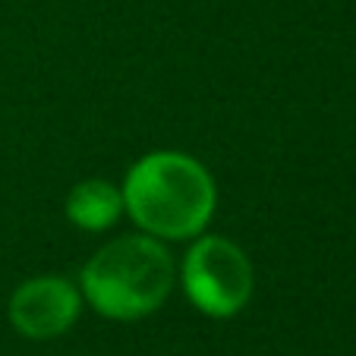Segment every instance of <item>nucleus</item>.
<instances>
[{
	"mask_svg": "<svg viewBox=\"0 0 356 356\" xmlns=\"http://www.w3.org/2000/svg\"><path fill=\"white\" fill-rule=\"evenodd\" d=\"M123 211L158 240H189L209 227L218 189L205 164L183 152H152L123 180Z\"/></svg>",
	"mask_w": 356,
	"mask_h": 356,
	"instance_id": "f257e3e1",
	"label": "nucleus"
},
{
	"mask_svg": "<svg viewBox=\"0 0 356 356\" xmlns=\"http://www.w3.org/2000/svg\"><path fill=\"white\" fill-rule=\"evenodd\" d=\"M174 277L177 265L158 236L129 234L101 246L82 265L79 290L98 316L136 322L161 309L174 290Z\"/></svg>",
	"mask_w": 356,
	"mask_h": 356,
	"instance_id": "f03ea898",
	"label": "nucleus"
},
{
	"mask_svg": "<svg viewBox=\"0 0 356 356\" xmlns=\"http://www.w3.org/2000/svg\"><path fill=\"white\" fill-rule=\"evenodd\" d=\"M183 290L199 312L230 318L246 309L256 290V271L236 243L224 236H202L183 259Z\"/></svg>",
	"mask_w": 356,
	"mask_h": 356,
	"instance_id": "7ed1b4c3",
	"label": "nucleus"
},
{
	"mask_svg": "<svg viewBox=\"0 0 356 356\" xmlns=\"http://www.w3.org/2000/svg\"><path fill=\"white\" fill-rule=\"evenodd\" d=\"M82 290L63 275L22 281L10 296V322L22 337L51 341L67 334L82 312Z\"/></svg>",
	"mask_w": 356,
	"mask_h": 356,
	"instance_id": "20e7f679",
	"label": "nucleus"
},
{
	"mask_svg": "<svg viewBox=\"0 0 356 356\" xmlns=\"http://www.w3.org/2000/svg\"><path fill=\"white\" fill-rule=\"evenodd\" d=\"M120 215H123V193L104 180H86L70 189V195H67L70 224L88 230V234L114 227Z\"/></svg>",
	"mask_w": 356,
	"mask_h": 356,
	"instance_id": "39448f33",
	"label": "nucleus"
}]
</instances>
